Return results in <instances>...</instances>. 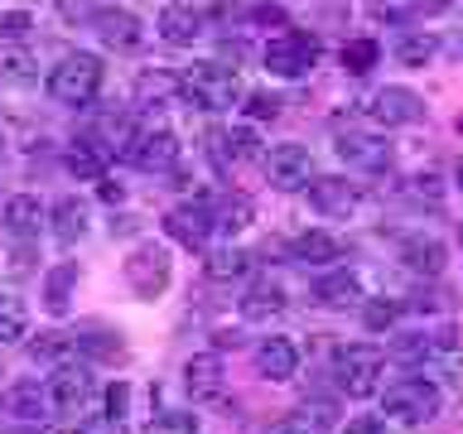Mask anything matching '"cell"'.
<instances>
[{
  "label": "cell",
  "instance_id": "15",
  "mask_svg": "<svg viewBox=\"0 0 463 434\" xmlns=\"http://www.w3.org/2000/svg\"><path fill=\"white\" fill-rule=\"evenodd\" d=\"M126 159L145 174H165V169L179 165V136H174V130H140L136 145L126 150Z\"/></svg>",
  "mask_w": 463,
  "mask_h": 434
},
{
  "label": "cell",
  "instance_id": "54",
  "mask_svg": "<svg viewBox=\"0 0 463 434\" xmlns=\"http://www.w3.org/2000/svg\"><path fill=\"white\" fill-rule=\"evenodd\" d=\"M275 5H280V0H275Z\"/></svg>",
  "mask_w": 463,
  "mask_h": 434
},
{
  "label": "cell",
  "instance_id": "2",
  "mask_svg": "<svg viewBox=\"0 0 463 434\" xmlns=\"http://www.w3.org/2000/svg\"><path fill=\"white\" fill-rule=\"evenodd\" d=\"M184 97L194 101L198 111H232L241 101V87H237V72L227 63H213V58H203V63H188L184 68Z\"/></svg>",
  "mask_w": 463,
  "mask_h": 434
},
{
  "label": "cell",
  "instance_id": "51",
  "mask_svg": "<svg viewBox=\"0 0 463 434\" xmlns=\"http://www.w3.org/2000/svg\"><path fill=\"white\" fill-rule=\"evenodd\" d=\"M454 179H458V188H463V159H458V165H454Z\"/></svg>",
  "mask_w": 463,
  "mask_h": 434
},
{
  "label": "cell",
  "instance_id": "22",
  "mask_svg": "<svg viewBox=\"0 0 463 434\" xmlns=\"http://www.w3.org/2000/svg\"><path fill=\"white\" fill-rule=\"evenodd\" d=\"M401 260H405V270L425 275V280H439L444 266H449V251H444L439 237H405L401 241Z\"/></svg>",
  "mask_w": 463,
  "mask_h": 434
},
{
  "label": "cell",
  "instance_id": "52",
  "mask_svg": "<svg viewBox=\"0 0 463 434\" xmlns=\"http://www.w3.org/2000/svg\"><path fill=\"white\" fill-rule=\"evenodd\" d=\"M5 145H10V140H5V130H0V159H5Z\"/></svg>",
  "mask_w": 463,
  "mask_h": 434
},
{
  "label": "cell",
  "instance_id": "18",
  "mask_svg": "<svg viewBox=\"0 0 463 434\" xmlns=\"http://www.w3.org/2000/svg\"><path fill=\"white\" fill-rule=\"evenodd\" d=\"M309 295H314V304H328V309H347V304H357V299H362V280H357V270H353V266H324V270L314 275Z\"/></svg>",
  "mask_w": 463,
  "mask_h": 434
},
{
  "label": "cell",
  "instance_id": "26",
  "mask_svg": "<svg viewBox=\"0 0 463 434\" xmlns=\"http://www.w3.org/2000/svg\"><path fill=\"white\" fill-rule=\"evenodd\" d=\"M203 34V14L194 5H165L159 10V39L174 43V49H188Z\"/></svg>",
  "mask_w": 463,
  "mask_h": 434
},
{
  "label": "cell",
  "instance_id": "45",
  "mask_svg": "<svg viewBox=\"0 0 463 434\" xmlns=\"http://www.w3.org/2000/svg\"><path fill=\"white\" fill-rule=\"evenodd\" d=\"M411 193H415V198H425V203H439V198H444V184H439V174H434V169L415 174V179H411Z\"/></svg>",
  "mask_w": 463,
  "mask_h": 434
},
{
  "label": "cell",
  "instance_id": "19",
  "mask_svg": "<svg viewBox=\"0 0 463 434\" xmlns=\"http://www.w3.org/2000/svg\"><path fill=\"white\" fill-rule=\"evenodd\" d=\"M184 97V72L174 68H145L136 78V107L140 111H165Z\"/></svg>",
  "mask_w": 463,
  "mask_h": 434
},
{
  "label": "cell",
  "instance_id": "44",
  "mask_svg": "<svg viewBox=\"0 0 463 434\" xmlns=\"http://www.w3.org/2000/svg\"><path fill=\"white\" fill-rule=\"evenodd\" d=\"M29 29H34L29 10H0V39H24Z\"/></svg>",
  "mask_w": 463,
  "mask_h": 434
},
{
  "label": "cell",
  "instance_id": "11",
  "mask_svg": "<svg viewBox=\"0 0 463 434\" xmlns=\"http://www.w3.org/2000/svg\"><path fill=\"white\" fill-rule=\"evenodd\" d=\"M0 227H5L10 246H34L39 231L49 227V212H43V203L34 193H14V198H5V208H0Z\"/></svg>",
  "mask_w": 463,
  "mask_h": 434
},
{
  "label": "cell",
  "instance_id": "33",
  "mask_svg": "<svg viewBox=\"0 0 463 434\" xmlns=\"http://www.w3.org/2000/svg\"><path fill=\"white\" fill-rule=\"evenodd\" d=\"M434 353V333H396L386 347V357H396L401 367H425Z\"/></svg>",
  "mask_w": 463,
  "mask_h": 434
},
{
  "label": "cell",
  "instance_id": "36",
  "mask_svg": "<svg viewBox=\"0 0 463 434\" xmlns=\"http://www.w3.org/2000/svg\"><path fill=\"white\" fill-rule=\"evenodd\" d=\"M338 58H343V68L353 72V78H362V72H372L376 63H382V43L376 39H347Z\"/></svg>",
  "mask_w": 463,
  "mask_h": 434
},
{
  "label": "cell",
  "instance_id": "21",
  "mask_svg": "<svg viewBox=\"0 0 463 434\" xmlns=\"http://www.w3.org/2000/svg\"><path fill=\"white\" fill-rule=\"evenodd\" d=\"M34 82H39V58L20 39H5L0 43V87L5 92H29Z\"/></svg>",
  "mask_w": 463,
  "mask_h": 434
},
{
  "label": "cell",
  "instance_id": "10",
  "mask_svg": "<svg viewBox=\"0 0 463 434\" xmlns=\"http://www.w3.org/2000/svg\"><path fill=\"white\" fill-rule=\"evenodd\" d=\"M372 121L386 126V130H401V126H420L425 121V97L411 92V87H376L372 97Z\"/></svg>",
  "mask_w": 463,
  "mask_h": 434
},
{
  "label": "cell",
  "instance_id": "39",
  "mask_svg": "<svg viewBox=\"0 0 463 434\" xmlns=\"http://www.w3.org/2000/svg\"><path fill=\"white\" fill-rule=\"evenodd\" d=\"M227 145H232V159H237V165H256V159L266 155V150H260V136H256L251 121H246V126H232V130H227Z\"/></svg>",
  "mask_w": 463,
  "mask_h": 434
},
{
  "label": "cell",
  "instance_id": "49",
  "mask_svg": "<svg viewBox=\"0 0 463 434\" xmlns=\"http://www.w3.org/2000/svg\"><path fill=\"white\" fill-rule=\"evenodd\" d=\"M213 343H217V347H241V328H217Z\"/></svg>",
  "mask_w": 463,
  "mask_h": 434
},
{
  "label": "cell",
  "instance_id": "8",
  "mask_svg": "<svg viewBox=\"0 0 463 434\" xmlns=\"http://www.w3.org/2000/svg\"><path fill=\"white\" fill-rule=\"evenodd\" d=\"M266 179L280 188V193H304V188L314 184V155L304 150V145H275L266 155Z\"/></svg>",
  "mask_w": 463,
  "mask_h": 434
},
{
  "label": "cell",
  "instance_id": "43",
  "mask_svg": "<svg viewBox=\"0 0 463 434\" xmlns=\"http://www.w3.org/2000/svg\"><path fill=\"white\" fill-rule=\"evenodd\" d=\"M203 150H208V159H213L217 169H232V165H237V159H232V145H227V130H217V126L203 136Z\"/></svg>",
  "mask_w": 463,
  "mask_h": 434
},
{
  "label": "cell",
  "instance_id": "20",
  "mask_svg": "<svg viewBox=\"0 0 463 434\" xmlns=\"http://www.w3.org/2000/svg\"><path fill=\"white\" fill-rule=\"evenodd\" d=\"M184 391L188 401H217L222 396V357L217 353H194L184 362Z\"/></svg>",
  "mask_w": 463,
  "mask_h": 434
},
{
  "label": "cell",
  "instance_id": "32",
  "mask_svg": "<svg viewBox=\"0 0 463 434\" xmlns=\"http://www.w3.org/2000/svg\"><path fill=\"white\" fill-rule=\"evenodd\" d=\"M434 53H439V39H434L430 29H405V34L396 39V58H401V68H425Z\"/></svg>",
  "mask_w": 463,
  "mask_h": 434
},
{
  "label": "cell",
  "instance_id": "4",
  "mask_svg": "<svg viewBox=\"0 0 463 434\" xmlns=\"http://www.w3.org/2000/svg\"><path fill=\"white\" fill-rule=\"evenodd\" d=\"M439 405H444L439 386L425 382V376H405V382L386 386V396H382V410L391 420H401V425H425V420L439 415Z\"/></svg>",
  "mask_w": 463,
  "mask_h": 434
},
{
  "label": "cell",
  "instance_id": "13",
  "mask_svg": "<svg viewBox=\"0 0 463 434\" xmlns=\"http://www.w3.org/2000/svg\"><path fill=\"white\" fill-rule=\"evenodd\" d=\"M338 159L357 174H386L391 169V145L382 136H367V130H343L338 136Z\"/></svg>",
  "mask_w": 463,
  "mask_h": 434
},
{
  "label": "cell",
  "instance_id": "16",
  "mask_svg": "<svg viewBox=\"0 0 463 434\" xmlns=\"http://www.w3.org/2000/svg\"><path fill=\"white\" fill-rule=\"evenodd\" d=\"M72 338H78V357L97 362V367H121V362H126V343H121V333H116L111 324L87 318V324H78Z\"/></svg>",
  "mask_w": 463,
  "mask_h": 434
},
{
  "label": "cell",
  "instance_id": "37",
  "mask_svg": "<svg viewBox=\"0 0 463 434\" xmlns=\"http://www.w3.org/2000/svg\"><path fill=\"white\" fill-rule=\"evenodd\" d=\"M29 333V309L14 295H0V343H20Z\"/></svg>",
  "mask_w": 463,
  "mask_h": 434
},
{
  "label": "cell",
  "instance_id": "6",
  "mask_svg": "<svg viewBox=\"0 0 463 434\" xmlns=\"http://www.w3.org/2000/svg\"><path fill=\"white\" fill-rule=\"evenodd\" d=\"M314 53H318V39L314 34H299V29H289V34L270 39L266 53H260V63H266V72H275V78H304V72L314 68Z\"/></svg>",
  "mask_w": 463,
  "mask_h": 434
},
{
  "label": "cell",
  "instance_id": "42",
  "mask_svg": "<svg viewBox=\"0 0 463 434\" xmlns=\"http://www.w3.org/2000/svg\"><path fill=\"white\" fill-rule=\"evenodd\" d=\"M241 111H246V121H275V116H280V97L275 92H246Z\"/></svg>",
  "mask_w": 463,
  "mask_h": 434
},
{
  "label": "cell",
  "instance_id": "30",
  "mask_svg": "<svg viewBox=\"0 0 463 434\" xmlns=\"http://www.w3.org/2000/svg\"><path fill=\"white\" fill-rule=\"evenodd\" d=\"M285 309V289L275 280H251L241 295V318H251V324H260V318H275Z\"/></svg>",
  "mask_w": 463,
  "mask_h": 434
},
{
  "label": "cell",
  "instance_id": "9",
  "mask_svg": "<svg viewBox=\"0 0 463 434\" xmlns=\"http://www.w3.org/2000/svg\"><path fill=\"white\" fill-rule=\"evenodd\" d=\"M0 415L14 420L24 429H39L53 420V401H49V386L39 382H10L5 386V401H0Z\"/></svg>",
  "mask_w": 463,
  "mask_h": 434
},
{
  "label": "cell",
  "instance_id": "24",
  "mask_svg": "<svg viewBox=\"0 0 463 434\" xmlns=\"http://www.w3.org/2000/svg\"><path fill=\"white\" fill-rule=\"evenodd\" d=\"M333 425H338V405L314 396V401L295 405V410L280 420V434H328Z\"/></svg>",
  "mask_w": 463,
  "mask_h": 434
},
{
  "label": "cell",
  "instance_id": "55",
  "mask_svg": "<svg viewBox=\"0 0 463 434\" xmlns=\"http://www.w3.org/2000/svg\"><path fill=\"white\" fill-rule=\"evenodd\" d=\"M0 420H5V415H0Z\"/></svg>",
  "mask_w": 463,
  "mask_h": 434
},
{
  "label": "cell",
  "instance_id": "40",
  "mask_svg": "<svg viewBox=\"0 0 463 434\" xmlns=\"http://www.w3.org/2000/svg\"><path fill=\"white\" fill-rule=\"evenodd\" d=\"M401 318V304L396 299H367L362 304V324H367V333H391Z\"/></svg>",
  "mask_w": 463,
  "mask_h": 434
},
{
  "label": "cell",
  "instance_id": "46",
  "mask_svg": "<svg viewBox=\"0 0 463 434\" xmlns=\"http://www.w3.org/2000/svg\"><path fill=\"white\" fill-rule=\"evenodd\" d=\"M78 434H126V425L116 415H92V420H82Z\"/></svg>",
  "mask_w": 463,
  "mask_h": 434
},
{
  "label": "cell",
  "instance_id": "34",
  "mask_svg": "<svg viewBox=\"0 0 463 434\" xmlns=\"http://www.w3.org/2000/svg\"><path fill=\"white\" fill-rule=\"evenodd\" d=\"M208 275L213 280H241V275H251V251H241V246H217L208 256Z\"/></svg>",
  "mask_w": 463,
  "mask_h": 434
},
{
  "label": "cell",
  "instance_id": "29",
  "mask_svg": "<svg viewBox=\"0 0 463 434\" xmlns=\"http://www.w3.org/2000/svg\"><path fill=\"white\" fill-rule=\"evenodd\" d=\"M29 357H34L39 367H63V362L78 357V338H72V333H58V328L34 333V338H29Z\"/></svg>",
  "mask_w": 463,
  "mask_h": 434
},
{
  "label": "cell",
  "instance_id": "23",
  "mask_svg": "<svg viewBox=\"0 0 463 434\" xmlns=\"http://www.w3.org/2000/svg\"><path fill=\"white\" fill-rule=\"evenodd\" d=\"M256 372L266 376V382H289V376L299 372V347L295 338H266L256 347Z\"/></svg>",
  "mask_w": 463,
  "mask_h": 434
},
{
  "label": "cell",
  "instance_id": "12",
  "mask_svg": "<svg viewBox=\"0 0 463 434\" xmlns=\"http://www.w3.org/2000/svg\"><path fill=\"white\" fill-rule=\"evenodd\" d=\"M165 231L184 246V251H203V246H208V237L217 231V227H213L208 198H203V203H179V208H169V212H165Z\"/></svg>",
  "mask_w": 463,
  "mask_h": 434
},
{
  "label": "cell",
  "instance_id": "14",
  "mask_svg": "<svg viewBox=\"0 0 463 434\" xmlns=\"http://www.w3.org/2000/svg\"><path fill=\"white\" fill-rule=\"evenodd\" d=\"M49 401H53V415H78L82 405L92 401V372L78 367V362L53 367V376H49Z\"/></svg>",
  "mask_w": 463,
  "mask_h": 434
},
{
  "label": "cell",
  "instance_id": "7",
  "mask_svg": "<svg viewBox=\"0 0 463 434\" xmlns=\"http://www.w3.org/2000/svg\"><path fill=\"white\" fill-rule=\"evenodd\" d=\"M304 193H309V208L318 217H328V222H347L362 203V188L353 179H343V174H314V184Z\"/></svg>",
  "mask_w": 463,
  "mask_h": 434
},
{
  "label": "cell",
  "instance_id": "50",
  "mask_svg": "<svg viewBox=\"0 0 463 434\" xmlns=\"http://www.w3.org/2000/svg\"><path fill=\"white\" fill-rule=\"evenodd\" d=\"M97 193L107 198V203H121V198H126V193H121V184H111V179H101V188H97Z\"/></svg>",
  "mask_w": 463,
  "mask_h": 434
},
{
  "label": "cell",
  "instance_id": "53",
  "mask_svg": "<svg viewBox=\"0 0 463 434\" xmlns=\"http://www.w3.org/2000/svg\"><path fill=\"white\" fill-rule=\"evenodd\" d=\"M458 246H463V227H458Z\"/></svg>",
  "mask_w": 463,
  "mask_h": 434
},
{
  "label": "cell",
  "instance_id": "1",
  "mask_svg": "<svg viewBox=\"0 0 463 434\" xmlns=\"http://www.w3.org/2000/svg\"><path fill=\"white\" fill-rule=\"evenodd\" d=\"M97 92H101V58L97 53L72 49L49 68V97L58 107H87Z\"/></svg>",
  "mask_w": 463,
  "mask_h": 434
},
{
  "label": "cell",
  "instance_id": "5",
  "mask_svg": "<svg viewBox=\"0 0 463 434\" xmlns=\"http://www.w3.org/2000/svg\"><path fill=\"white\" fill-rule=\"evenodd\" d=\"M169 275H174V266H169V251L159 241H140L126 256V280L136 289V299H159L169 289Z\"/></svg>",
  "mask_w": 463,
  "mask_h": 434
},
{
  "label": "cell",
  "instance_id": "3",
  "mask_svg": "<svg viewBox=\"0 0 463 434\" xmlns=\"http://www.w3.org/2000/svg\"><path fill=\"white\" fill-rule=\"evenodd\" d=\"M386 372V353L372 343H343L333 353V376H338V391L353 401H367L376 391V376Z\"/></svg>",
  "mask_w": 463,
  "mask_h": 434
},
{
  "label": "cell",
  "instance_id": "48",
  "mask_svg": "<svg viewBox=\"0 0 463 434\" xmlns=\"http://www.w3.org/2000/svg\"><path fill=\"white\" fill-rule=\"evenodd\" d=\"M343 434H396V429H391L382 415H357V420H353V425H347Z\"/></svg>",
  "mask_w": 463,
  "mask_h": 434
},
{
  "label": "cell",
  "instance_id": "38",
  "mask_svg": "<svg viewBox=\"0 0 463 434\" xmlns=\"http://www.w3.org/2000/svg\"><path fill=\"white\" fill-rule=\"evenodd\" d=\"M367 14L376 24H411L420 14V0H367Z\"/></svg>",
  "mask_w": 463,
  "mask_h": 434
},
{
  "label": "cell",
  "instance_id": "25",
  "mask_svg": "<svg viewBox=\"0 0 463 434\" xmlns=\"http://www.w3.org/2000/svg\"><path fill=\"white\" fill-rule=\"evenodd\" d=\"M87 217H92V212H87V203L82 198H58L53 203V208H49V231H53V237H58V246H72V241H82L87 237Z\"/></svg>",
  "mask_w": 463,
  "mask_h": 434
},
{
  "label": "cell",
  "instance_id": "31",
  "mask_svg": "<svg viewBox=\"0 0 463 434\" xmlns=\"http://www.w3.org/2000/svg\"><path fill=\"white\" fill-rule=\"evenodd\" d=\"M295 256L309 260V266H333V260L343 256V241L333 237L328 227H309V231H299V237H295Z\"/></svg>",
  "mask_w": 463,
  "mask_h": 434
},
{
  "label": "cell",
  "instance_id": "41",
  "mask_svg": "<svg viewBox=\"0 0 463 434\" xmlns=\"http://www.w3.org/2000/svg\"><path fill=\"white\" fill-rule=\"evenodd\" d=\"M145 434H198V420L188 410H159V415H150Z\"/></svg>",
  "mask_w": 463,
  "mask_h": 434
},
{
  "label": "cell",
  "instance_id": "27",
  "mask_svg": "<svg viewBox=\"0 0 463 434\" xmlns=\"http://www.w3.org/2000/svg\"><path fill=\"white\" fill-rule=\"evenodd\" d=\"M208 208H213V227L222 231V237H237V231H246L256 222V203L241 198V193H227V198L208 203Z\"/></svg>",
  "mask_w": 463,
  "mask_h": 434
},
{
  "label": "cell",
  "instance_id": "17",
  "mask_svg": "<svg viewBox=\"0 0 463 434\" xmlns=\"http://www.w3.org/2000/svg\"><path fill=\"white\" fill-rule=\"evenodd\" d=\"M92 29H97V39L107 43V49H116V53L140 49V14H136V10L101 5V10L92 14Z\"/></svg>",
  "mask_w": 463,
  "mask_h": 434
},
{
  "label": "cell",
  "instance_id": "35",
  "mask_svg": "<svg viewBox=\"0 0 463 434\" xmlns=\"http://www.w3.org/2000/svg\"><path fill=\"white\" fill-rule=\"evenodd\" d=\"M63 169L72 174V179H101V169H107V155L92 150L87 140H78V145H68V150H63Z\"/></svg>",
  "mask_w": 463,
  "mask_h": 434
},
{
  "label": "cell",
  "instance_id": "47",
  "mask_svg": "<svg viewBox=\"0 0 463 434\" xmlns=\"http://www.w3.org/2000/svg\"><path fill=\"white\" fill-rule=\"evenodd\" d=\"M126 410H130V386H126V382H111V386H107V415L121 420Z\"/></svg>",
  "mask_w": 463,
  "mask_h": 434
},
{
  "label": "cell",
  "instance_id": "28",
  "mask_svg": "<svg viewBox=\"0 0 463 434\" xmlns=\"http://www.w3.org/2000/svg\"><path fill=\"white\" fill-rule=\"evenodd\" d=\"M72 289H78V266H72V260H58V266L43 275V309L68 314L72 309Z\"/></svg>",
  "mask_w": 463,
  "mask_h": 434
}]
</instances>
